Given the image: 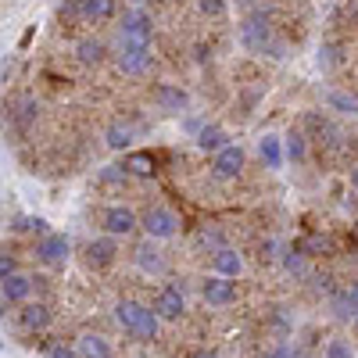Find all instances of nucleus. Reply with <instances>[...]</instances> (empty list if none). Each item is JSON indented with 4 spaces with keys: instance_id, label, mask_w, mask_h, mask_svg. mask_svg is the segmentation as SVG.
Segmentation results:
<instances>
[{
    "instance_id": "nucleus-1",
    "label": "nucleus",
    "mask_w": 358,
    "mask_h": 358,
    "mask_svg": "<svg viewBox=\"0 0 358 358\" xmlns=\"http://www.w3.org/2000/svg\"><path fill=\"white\" fill-rule=\"evenodd\" d=\"M115 322L122 326V330L136 341H155L158 337V326H162V315L151 308H143L136 301H118L115 305Z\"/></svg>"
},
{
    "instance_id": "nucleus-2",
    "label": "nucleus",
    "mask_w": 358,
    "mask_h": 358,
    "mask_svg": "<svg viewBox=\"0 0 358 358\" xmlns=\"http://www.w3.org/2000/svg\"><path fill=\"white\" fill-rule=\"evenodd\" d=\"M241 40H244V47L248 50H255V54H265V50H280L276 47V33H273V22H268V15H262V11H255V15H248L244 22H241Z\"/></svg>"
},
{
    "instance_id": "nucleus-3",
    "label": "nucleus",
    "mask_w": 358,
    "mask_h": 358,
    "mask_svg": "<svg viewBox=\"0 0 358 358\" xmlns=\"http://www.w3.org/2000/svg\"><path fill=\"white\" fill-rule=\"evenodd\" d=\"M115 62H118V69H122L126 76L151 72V62H155V57H151V43L122 36V40H118V50H115Z\"/></svg>"
},
{
    "instance_id": "nucleus-4",
    "label": "nucleus",
    "mask_w": 358,
    "mask_h": 358,
    "mask_svg": "<svg viewBox=\"0 0 358 358\" xmlns=\"http://www.w3.org/2000/svg\"><path fill=\"white\" fill-rule=\"evenodd\" d=\"M179 215L172 212V208H165V204H155V208H147L143 212V219H140V229L147 233V236H155V241H172V236L179 233Z\"/></svg>"
},
{
    "instance_id": "nucleus-5",
    "label": "nucleus",
    "mask_w": 358,
    "mask_h": 358,
    "mask_svg": "<svg viewBox=\"0 0 358 358\" xmlns=\"http://www.w3.org/2000/svg\"><path fill=\"white\" fill-rule=\"evenodd\" d=\"M72 258V241L65 233H43L36 244V262L47 268H65Z\"/></svg>"
},
{
    "instance_id": "nucleus-6",
    "label": "nucleus",
    "mask_w": 358,
    "mask_h": 358,
    "mask_svg": "<svg viewBox=\"0 0 358 358\" xmlns=\"http://www.w3.org/2000/svg\"><path fill=\"white\" fill-rule=\"evenodd\" d=\"M101 226L111 236H129V233L140 229V215L133 212V208H126V204H111V208L101 212Z\"/></svg>"
},
{
    "instance_id": "nucleus-7",
    "label": "nucleus",
    "mask_w": 358,
    "mask_h": 358,
    "mask_svg": "<svg viewBox=\"0 0 358 358\" xmlns=\"http://www.w3.org/2000/svg\"><path fill=\"white\" fill-rule=\"evenodd\" d=\"M244 162H248L244 147L241 143H226L222 151L212 155V176L215 179H236V176L244 172Z\"/></svg>"
},
{
    "instance_id": "nucleus-8",
    "label": "nucleus",
    "mask_w": 358,
    "mask_h": 358,
    "mask_svg": "<svg viewBox=\"0 0 358 358\" xmlns=\"http://www.w3.org/2000/svg\"><path fill=\"white\" fill-rule=\"evenodd\" d=\"M201 297L212 308H226V305H233L236 301V283L229 280V276H219V273H212L204 283H201Z\"/></svg>"
},
{
    "instance_id": "nucleus-9",
    "label": "nucleus",
    "mask_w": 358,
    "mask_h": 358,
    "mask_svg": "<svg viewBox=\"0 0 358 358\" xmlns=\"http://www.w3.org/2000/svg\"><path fill=\"white\" fill-rule=\"evenodd\" d=\"M155 312L165 319V322H179L187 315V301H183V290H179V283H165L155 297Z\"/></svg>"
},
{
    "instance_id": "nucleus-10",
    "label": "nucleus",
    "mask_w": 358,
    "mask_h": 358,
    "mask_svg": "<svg viewBox=\"0 0 358 358\" xmlns=\"http://www.w3.org/2000/svg\"><path fill=\"white\" fill-rule=\"evenodd\" d=\"M118 33L129 36V40H143V43H151L155 22H151V15H147L143 8H129V11H122V22H118Z\"/></svg>"
},
{
    "instance_id": "nucleus-11",
    "label": "nucleus",
    "mask_w": 358,
    "mask_h": 358,
    "mask_svg": "<svg viewBox=\"0 0 358 358\" xmlns=\"http://www.w3.org/2000/svg\"><path fill=\"white\" fill-rule=\"evenodd\" d=\"M83 255H86V265H90V268H108V265H115V258H118V236H111V233L97 236V241L86 244Z\"/></svg>"
},
{
    "instance_id": "nucleus-12",
    "label": "nucleus",
    "mask_w": 358,
    "mask_h": 358,
    "mask_svg": "<svg viewBox=\"0 0 358 358\" xmlns=\"http://www.w3.org/2000/svg\"><path fill=\"white\" fill-rule=\"evenodd\" d=\"M133 262H136L140 273H147V276H158V273H162V268H165V255H162V248H158L155 236H147V241H140V244L133 248Z\"/></svg>"
},
{
    "instance_id": "nucleus-13",
    "label": "nucleus",
    "mask_w": 358,
    "mask_h": 358,
    "mask_svg": "<svg viewBox=\"0 0 358 358\" xmlns=\"http://www.w3.org/2000/svg\"><path fill=\"white\" fill-rule=\"evenodd\" d=\"M33 276H25V273H11L0 280V297H4V308L8 305H25L29 301V294H33Z\"/></svg>"
},
{
    "instance_id": "nucleus-14",
    "label": "nucleus",
    "mask_w": 358,
    "mask_h": 358,
    "mask_svg": "<svg viewBox=\"0 0 358 358\" xmlns=\"http://www.w3.org/2000/svg\"><path fill=\"white\" fill-rule=\"evenodd\" d=\"M50 322H54V315H50V308L43 301H25L22 312H18V326H22V330H29V334L50 330Z\"/></svg>"
},
{
    "instance_id": "nucleus-15",
    "label": "nucleus",
    "mask_w": 358,
    "mask_h": 358,
    "mask_svg": "<svg viewBox=\"0 0 358 358\" xmlns=\"http://www.w3.org/2000/svg\"><path fill=\"white\" fill-rule=\"evenodd\" d=\"M155 104H158L162 111H169V115H179V111H187L190 97H187V90H179V86H172V83H158V86H155Z\"/></svg>"
},
{
    "instance_id": "nucleus-16",
    "label": "nucleus",
    "mask_w": 358,
    "mask_h": 358,
    "mask_svg": "<svg viewBox=\"0 0 358 358\" xmlns=\"http://www.w3.org/2000/svg\"><path fill=\"white\" fill-rule=\"evenodd\" d=\"M79 22H108L115 18V0H72Z\"/></svg>"
},
{
    "instance_id": "nucleus-17",
    "label": "nucleus",
    "mask_w": 358,
    "mask_h": 358,
    "mask_svg": "<svg viewBox=\"0 0 358 358\" xmlns=\"http://www.w3.org/2000/svg\"><path fill=\"white\" fill-rule=\"evenodd\" d=\"M212 273H219V276H229V280H236L244 273V258L236 255L233 248H219V251H212Z\"/></svg>"
},
{
    "instance_id": "nucleus-18",
    "label": "nucleus",
    "mask_w": 358,
    "mask_h": 358,
    "mask_svg": "<svg viewBox=\"0 0 358 358\" xmlns=\"http://www.w3.org/2000/svg\"><path fill=\"white\" fill-rule=\"evenodd\" d=\"M258 155L265 162V169H283V158H287V143L276 136V133H265L258 140Z\"/></svg>"
},
{
    "instance_id": "nucleus-19",
    "label": "nucleus",
    "mask_w": 358,
    "mask_h": 358,
    "mask_svg": "<svg viewBox=\"0 0 358 358\" xmlns=\"http://www.w3.org/2000/svg\"><path fill=\"white\" fill-rule=\"evenodd\" d=\"M76 351H79V358H111V344L101 334H79Z\"/></svg>"
},
{
    "instance_id": "nucleus-20",
    "label": "nucleus",
    "mask_w": 358,
    "mask_h": 358,
    "mask_svg": "<svg viewBox=\"0 0 358 358\" xmlns=\"http://www.w3.org/2000/svg\"><path fill=\"white\" fill-rule=\"evenodd\" d=\"M229 143V136H226V129L222 126H201V133H197V147L201 151H222V147Z\"/></svg>"
},
{
    "instance_id": "nucleus-21",
    "label": "nucleus",
    "mask_w": 358,
    "mask_h": 358,
    "mask_svg": "<svg viewBox=\"0 0 358 358\" xmlns=\"http://www.w3.org/2000/svg\"><path fill=\"white\" fill-rule=\"evenodd\" d=\"M104 143L111 147V151H126V147L133 143V126H126V122H111V126L104 129Z\"/></svg>"
},
{
    "instance_id": "nucleus-22",
    "label": "nucleus",
    "mask_w": 358,
    "mask_h": 358,
    "mask_svg": "<svg viewBox=\"0 0 358 358\" xmlns=\"http://www.w3.org/2000/svg\"><path fill=\"white\" fill-rule=\"evenodd\" d=\"M76 57H79V65H101L104 62V43L101 40H79L76 43Z\"/></svg>"
},
{
    "instance_id": "nucleus-23",
    "label": "nucleus",
    "mask_w": 358,
    "mask_h": 358,
    "mask_svg": "<svg viewBox=\"0 0 358 358\" xmlns=\"http://www.w3.org/2000/svg\"><path fill=\"white\" fill-rule=\"evenodd\" d=\"M326 104H330L334 111H341V115H358V97L348 94V90H330V94H326Z\"/></svg>"
},
{
    "instance_id": "nucleus-24",
    "label": "nucleus",
    "mask_w": 358,
    "mask_h": 358,
    "mask_svg": "<svg viewBox=\"0 0 358 358\" xmlns=\"http://www.w3.org/2000/svg\"><path fill=\"white\" fill-rule=\"evenodd\" d=\"M122 165H126L133 176H155V172H158L155 158H151V155H143V151H133V155H126V158H122Z\"/></svg>"
},
{
    "instance_id": "nucleus-25",
    "label": "nucleus",
    "mask_w": 358,
    "mask_h": 358,
    "mask_svg": "<svg viewBox=\"0 0 358 358\" xmlns=\"http://www.w3.org/2000/svg\"><path fill=\"white\" fill-rule=\"evenodd\" d=\"M283 143H287V158H290V162H305V155H308V143H305V133H301V129H294Z\"/></svg>"
},
{
    "instance_id": "nucleus-26",
    "label": "nucleus",
    "mask_w": 358,
    "mask_h": 358,
    "mask_svg": "<svg viewBox=\"0 0 358 358\" xmlns=\"http://www.w3.org/2000/svg\"><path fill=\"white\" fill-rule=\"evenodd\" d=\"M322 358H355V348L344 337H330V341H326V348H322Z\"/></svg>"
},
{
    "instance_id": "nucleus-27",
    "label": "nucleus",
    "mask_w": 358,
    "mask_h": 358,
    "mask_svg": "<svg viewBox=\"0 0 358 358\" xmlns=\"http://www.w3.org/2000/svg\"><path fill=\"white\" fill-rule=\"evenodd\" d=\"M133 172L126 169V165H104L101 169V183H108V187H118V183H126Z\"/></svg>"
},
{
    "instance_id": "nucleus-28",
    "label": "nucleus",
    "mask_w": 358,
    "mask_h": 358,
    "mask_svg": "<svg viewBox=\"0 0 358 358\" xmlns=\"http://www.w3.org/2000/svg\"><path fill=\"white\" fill-rule=\"evenodd\" d=\"M283 265H287V273H305V251H287Z\"/></svg>"
},
{
    "instance_id": "nucleus-29",
    "label": "nucleus",
    "mask_w": 358,
    "mask_h": 358,
    "mask_svg": "<svg viewBox=\"0 0 358 358\" xmlns=\"http://www.w3.org/2000/svg\"><path fill=\"white\" fill-rule=\"evenodd\" d=\"M47 358H79V351H76V344L69 348V344H50L47 348Z\"/></svg>"
},
{
    "instance_id": "nucleus-30",
    "label": "nucleus",
    "mask_w": 358,
    "mask_h": 358,
    "mask_svg": "<svg viewBox=\"0 0 358 358\" xmlns=\"http://www.w3.org/2000/svg\"><path fill=\"white\" fill-rule=\"evenodd\" d=\"M197 8H201L204 15H212V18H219V15L226 11V0H197Z\"/></svg>"
},
{
    "instance_id": "nucleus-31",
    "label": "nucleus",
    "mask_w": 358,
    "mask_h": 358,
    "mask_svg": "<svg viewBox=\"0 0 358 358\" xmlns=\"http://www.w3.org/2000/svg\"><path fill=\"white\" fill-rule=\"evenodd\" d=\"M11 273H18V262H15V255H0V280H4V276H11Z\"/></svg>"
},
{
    "instance_id": "nucleus-32",
    "label": "nucleus",
    "mask_w": 358,
    "mask_h": 358,
    "mask_svg": "<svg viewBox=\"0 0 358 358\" xmlns=\"http://www.w3.org/2000/svg\"><path fill=\"white\" fill-rule=\"evenodd\" d=\"M301 251H330V241H326V236H308L301 244Z\"/></svg>"
},
{
    "instance_id": "nucleus-33",
    "label": "nucleus",
    "mask_w": 358,
    "mask_h": 358,
    "mask_svg": "<svg viewBox=\"0 0 358 358\" xmlns=\"http://www.w3.org/2000/svg\"><path fill=\"white\" fill-rule=\"evenodd\" d=\"M344 290H348V297H351V301L358 305V283H351V287H344Z\"/></svg>"
},
{
    "instance_id": "nucleus-34",
    "label": "nucleus",
    "mask_w": 358,
    "mask_h": 358,
    "mask_svg": "<svg viewBox=\"0 0 358 358\" xmlns=\"http://www.w3.org/2000/svg\"><path fill=\"white\" fill-rule=\"evenodd\" d=\"M351 187H355V194H358V165L351 169Z\"/></svg>"
},
{
    "instance_id": "nucleus-35",
    "label": "nucleus",
    "mask_w": 358,
    "mask_h": 358,
    "mask_svg": "<svg viewBox=\"0 0 358 358\" xmlns=\"http://www.w3.org/2000/svg\"><path fill=\"white\" fill-rule=\"evenodd\" d=\"M197 358H219V355H215V351H201Z\"/></svg>"
},
{
    "instance_id": "nucleus-36",
    "label": "nucleus",
    "mask_w": 358,
    "mask_h": 358,
    "mask_svg": "<svg viewBox=\"0 0 358 358\" xmlns=\"http://www.w3.org/2000/svg\"><path fill=\"white\" fill-rule=\"evenodd\" d=\"M129 4H133V8H140V4H143V0H129Z\"/></svg>"
},
{
    "instance_id": "nucleus-37",
    "label": "nucleus",
    "mask_w": 358,
    "mask_h": 358,
    "mask_svg": "<svg viewBox=\"0 0 358 358\" xmlns=\"http://www.w3.org/2000/svg\"><path fill=\"white\" fill-rule=\"evenodd\" d=\"M241 4H248V0H241Z\"/></svg>"
}]
</instances>
